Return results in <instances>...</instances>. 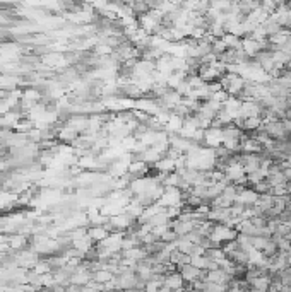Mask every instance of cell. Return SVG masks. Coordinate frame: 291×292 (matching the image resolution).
<instances>
[{"label":"cell","mask_w":291,"mask_h":292,"mask_svg":"<svg viewBox=\"0 0 291 292\" xmlns=\"http://www.w3.org/2000/svg\"><path fill=\"white\" fill-rule=\"evenodd\" d=\"M96 281H99V282H108V281H113V274H110V272H98L96 275Z\"/></svg>","instance_id":"cell-1"}]
</instances>
